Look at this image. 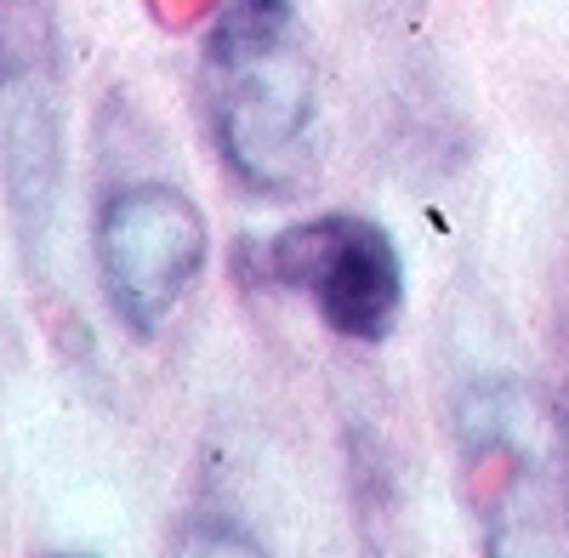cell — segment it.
Masks as SVG:
<instances>
[{
  "label": "cell",
  "instance_id": "obj_1",
  "mask_svg": "<svg viewBox=\"0 0 569 558\" xmlns=\"http://www.w3.org/2000/svg\"><path fill=\"white\" fill-rule=\"evenodd\" d=\"M206 58L217 86V137L251 189L284 195L308 166V69L291 52L284 0H228Z\"/></svg>",
  "mask_w": 569,
  "mask_h": 558
},
{
  "label": "cell",
  "instance_id": "obj_4",
  "mask_svg": "<svg viewBox=\"0 0 569 558\" xmlns=\"http://www.w3.org/2000/svg\"><path fill=\"white\" fill-rule=\"evenodd\" d=\"M200 558H262V547H251L246 536H211Z\"/></svg>",
  "mask_w": 569,
  "mask_h": 558
},
{
  "label": "cell",
  "instance_id": "obj_3",
  "mask_svg": "<svg viewBox=\"0 0 569 558\" xmlns=\"http://www.w3.org/2000/svg\"><path fill=\"white\" fill-rule=\"evenodd\" d=\"M268 268L284 286L308 291L325 325H337L342 337L376 342L399 319V297H405L399 251L365 217H319L302 228H284L268 246Z\"/></svg>",
  "mask_w": 569,
  "mask_h": 558
},
{
  "label": "cell",
  "instance_id": "obj_2",
  "mask_svg": "<svg viewBox=\"0 0 569 558\" xmlns=\"http://www.w3.org/2000/svg\"><path fill=\"white\" fill-rule=\"evenodd\" d=\"M206 262V222L166 182H137L120 189L98 217V268L114 313L131 331L154 325L182 302Z\"/></svg>",
  "mask_w": 569,
  "mask_h": 558
},
{
  "label": "cell",
  "instance_id": "obj_5",
  "mask_svg": "<svg viewBox=\"0 0 569 558\" xmlns=\"http://www.w3.org/2000/svg\"><path fill=\"white\" fill-rule=\"evenodd\" d=\"M206 7H217V0H160V18L166 23H194Z\"/></svg>",
  "mask_w": 569,
  "mask_h": 558
}]
</instances>
